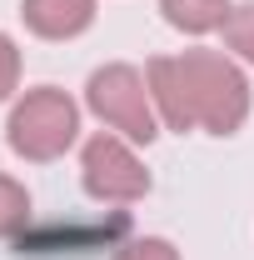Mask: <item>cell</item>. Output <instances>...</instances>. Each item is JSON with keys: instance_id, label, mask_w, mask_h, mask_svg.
I'll return each mask as SVG.
<instances>
[{"instance_id": "11", "label": "cell", "mask_w": 254, "mask_h": 260, "mask_svg": "<svg viewBox=\"0 0 254 260\" xmlns=\"http://www.w3.org/2000/svg\"><path fill=\"white\" fill-rule=\"evenodd\" d=\"M20 90V45L0 30V100H10Z\"/></svg>"}, {"instance_id": "9", "label": "cell", "mask_w": 254, "mask_h": 260, "mask_svg": "<svg viewBox=\"0 0 254 260\" xmlns=\"http://www.w3.org/2000/svg\"><path fill=\"white\" fill-rule=\"evenodd\" d=\"M224 50H229L234 60L254 65V0L229 10V20H224Z\"/></svg>"}, {"instance_id": "8", "label": "cell", "mask_w": 254, "mask_h": 260, "mask_svg": "<svg viewBox=\"0 0 254 260\" xmlns=\"http://www.w3.org/2000/svg\"><path fill=\"white\" fill-rule=\"evenodd\" d=\"M25 225H30V190L15 175H0V240L20 235Z\"/></svg>"}, {"instance_id": "7", "label": "cell", "mask_w": 254, "mask_h": 260, "mask_svg": "<svg viewBox=\"0 0 254 260\" xmlns=\"http://www.w3.org/2000/svg\"><path fill=\"white\" fill-rule=\"evenodd\" d=\"M234 0H159V15L185 35H215L224 30Z\"/></svg>"}, {"instance_id": "1", "label": "cell", "mask_w": 254, "mask_h": 260, "mask_svg": "<svg viewBox=\"0 0 254 260\" xmlns=\"http://www.w3.org/2000/svg\"><path fill=\"white\" fill-rule=\"evenodd\" d=\"M180 75H185V90H190V115L194 130H209V135H234V130L249 120V75L244 65L234 60L229 50H180Z\"/></svg>"}, {"instance_id": "5", "label": "cell", "mask_w": 254, "mask_h": 260, "mask_svg": "<svg viewBox=\"0 0 254 260\" xmlns=\"http://www.w3.org/2000/svg\"><path fill=\"white\" fill-rule=\"evenodd\" d=\"M100 0H20V20L40 40H75L95 25Z\"/></svg>"}, {"instance_id": "10", "label": "cell", "mask_w": 254, "mask_h": 260, "mask_svg": "<svg viewBox=\"0 0 254 260\" xmlns=\"http://www.w3.org/2000/svg\"><path fill=\"white\" fill-rule=\"evenodd\" d=\"M115 260H180V250L164 235H135V240H125L115 250Z\"/></svg>"}, {"instance_id": "3", "label": "cell", "mask_w": 254, "mask_h": 260, "mask_svg": "<svg viewBox=\"0 0 254 260\" xmlns=\"http://www.w3.org/2000/svg\"><path fill=\"white\" fill-rule=\"evenodd\" d=\"M85 105L105 130L125 135L130 145H150L159 135V110L150 95V80H145V70H135L125 60L100 65L85 80Z\"/></svg>"}, {"instance_id": "6", "label": "cell", "mask_w": 254, "mask_h": 260, "mask_svg": "<svg viewBox=\"0 0 254 260\" xmlns=\"http://www.w3.org/2000/svg\"><path fill=\"white\" fill-rule=\"evenodd\" d=\"M145 80H150V95H155V110H159V125L170 130H194V115H190V90H185V75H180V60L175 55H155L145 65Z\"/></svg>"}, {"instance_id": "4", "label": "cell", "mask_w": 254, "mask_h": 260, "mask_svg": "<svg viewBox=\"0 0 254 260\" xmlns=\"http://www.w3.org/2000/svg\"><path fill=\"white\" fill-rule=\"evenodd\" d=\"M80 180H85V195H95L105 205H130V200L150 195L145 160L115 130H100V135L85 140V150H80Z\"/></svg>"}, {"instance_id": "2", "label": "cell", "mask_w": 254, "mask_h": 260, "mask_svg": "<svg viewBox=\"0 0 254 260\" xmlns=\"http://www.w3.org/2000/svg\"><path fill=\"white\" fill-rule=\"evenodd\" d=\"M5 140L20 160H60L65 150L80 140V105L65 95L60 85H35L10 105L5 120Z\"/></svg>"}]
</instances>
